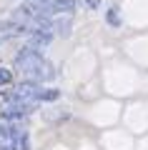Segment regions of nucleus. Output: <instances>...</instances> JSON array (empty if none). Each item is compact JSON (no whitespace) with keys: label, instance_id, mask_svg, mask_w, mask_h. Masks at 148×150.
I'll return each instance as SVG.
<instances>
[{"label":"nucleus","instance_id":"f257e3e1","mask_svg":"<svg viewBox=\"0 0 148 150\" xmlns=\"http://www.w3.org/2000/svg\"><path fill=\"white\" fill-rule=\"evenodd\" d=\"M15 68L25 75L28 80L43 83V80H53L55 78V68L40 55V50L30 48V45L20 48V53L15 55Z\"/></svg>","mask_w":148,"mask_h":150},{"label":"nucleus","instance_id":"f03ea898","mask_svg":"<svg viewBox=\"0 0 148 150\" xmlns=\"http://www.w3.org/2000/svg\"><path fill=\"white\" fill-rule=\"evenodd\" d=\"M33 105L35 103L30 100V98H25L20 90H0V110L3 108H28V110H33Z\"/></svg>","mask_w":148,"mask_h":150},{"label":"nucleus","instance_id":"7ed1b4c3","mask_svg":"<svg viewBox=\"0 0 148 150\" xmlns=\"http://www.w3.org/2000/svg\"><path fill=\"white\" fill-rule=\"evenodd\" d=\"M20 35H28V25L25 23L15 20V18L0 23V45L8 43V40H13V38H20Z\"/></svg>","mask_w":148,"mask_h":150},{"label":"nucleus","instance_id":"20e7f679","mask_svg":"<svg viewBox=\"0 0 148 150\" xmlns=\"http://www.w3.org/2000/svg\"><path fill=\"white\" fill-rule=\"evenodd\" d=\"M50 40H53V33L50 30H30L25 35V45H30L35 50H45L50 45Z\"/></svg>","mask_w":148,"mask_h":150},{"label":"nucleus","instance_id":"39448f33","mask_svg":"<svg viewBox=\"0 0 148 150\" xmlns=\"http://www.w3.org/2000/svg\"><path fill=\"white\" fill-rule=\"evenodd\" d=\"M78 5H83V0H53L50 3V13H58V15H63V13H73Z\"/></svg>","mask_w":148,"mask_h":150},{"label":"nucleus","instance_id":"423d86ee","mask_svg":"<svg viewBox=\"0 0 148 150\" xmlns=\"http://www.w3.org/2000/svg\"><path fill=\"white\" fill-rule=\"evenodd\" d=\"M33 110H28V108H3L0 110V118L8 120V123H18V120H23L25 115H30Z\"/></svg>","mask_w":148,"mask_h":150},{"label":"nucleus","instance_id":"0eeeda50","mask_svg":"<svg viewBox=\"0 0 148 150\" xmlns=\"http://www.w3.org/2000/svg\"><path fill=\"white\" fill-rule=\"evenodd\" d=\"M53 30L58 33V35L68 38L70 35V18L68 15H65V18H55V20H53Z\"/></svg>","mask_w":148,"mask_h":150},{"label":"nucleus","instance_id":"6e6552de","mask_svg":"<svg viewBox=\"0 0 148 150\" xmlns=\"http://www.w3.org/2000/svg\"><path fill=\"white\" fill-rule=\"evenodd\" d=\"M58 95H60L58 90H40L38 103H53V100H58Z\"/></svg>","mask_w":148,"mask_h":150},{"label":"nucleus","instance_id":"1a4fd4ad","mask_svg":"<svg viewBox=\"0 0 148 150\" xmlns=\"http://www.w3.org/2000/svg\"><path fill=\"white\" fill-rule=\"evenodd\" d=\"M13 83V73L8 68H0V88H5V85H10Z\"/></svg>","mask_w":148,"mask_h":150},{"label":"nucleus","instance_id":"9d476101","mask_svg":"<svg viewBox=\"0 0 148 150\" xmlns=\"http://www.w3.org/2000/svg\"><path fill=\"white\" fill-rule=\"evenodd\" d=\"M106 18H108V23H111L113 28H118V25H121V18H118V8H111Z\"/></svg>","mask_w":148,"mask_h":150},{"label":"nucleus","instance_id":"9b49d317","mask_svg":"<svg viewBox=\"0 0 148 150\" xmlns=\"http://www.w3.org/2000/svg\"><path fill=\"white\" fill-rule=\"evenodd\" d=\"M83 8H101V0H83Z\"/></svg>","mask_w":148,"mask_h":150}]
</instances>
